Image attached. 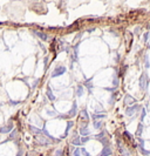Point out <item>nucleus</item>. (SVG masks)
<instances>
[{
    "label": "nucleus",
    "mask_w": 150,
    "mask_h": 156,
    "mask_svg": "<svg viewBox=\"0 0 150 156\" xmlns=\"http://www.w3.org/2000/svg\"><path fill=\"white\" fill-rule=\"evenodd\" d=\"M8 130H11V127H4L1 129V133H8Z\"/></svg>",
    "instance_id": "obj_4"
},
{
    "label": "nucleus",
    "mask_w": 150,
    "mask_h": 156,
    "mask_svg": "<svg viewBox=\"0 0 150 156\" xmlns=\"http://www.w3.org/2000/svg\"><path fill=\"white\" fill-rule=\"evenodd\" d=\"M110 154H111V150L109 149V148H104L101 153V156H109Z\"/></svg>",
    "instance_id": "obj_2"
},
{
    "label": "nucleus",
    "mask_w": 150,
    "mask_h": 156,
    "mask_svg": "<svg viewBox=\"0 0 150 156\" xmlns=\"http://www.w3.org/2000/svg\"><path fill=\"white\" fill-rule=\"evenodd\" d=\"M94 126H95V128H99V127H101V123H100V122H95Z\"/></svg>",
    "instance_id": "obj_9"
},
{
    "label": "nucleus",
    "mask_w": 150,
    "mask_h": 156,
    "mask_svg": "<svg viewBox=\"0 0 150 156\" xmlns=\"http://www.w3.org/2000/svg\"><path fill=\"white\" fill-rule=\"evenodd\" d=\"M55 155H56V156H62V155H63V150H61V149H59V150H56V153H55Z\"/></svg>",
    "instance_id": "obj_5"
},
{
    "label": "nucleus",
    "mask_w": 150,
    "mask_h": 156,
    "mask_svg": "<svg viewBox=\"0 0 150 156\" xmlns=\"http://www.w3.org/2000/svg\"><path fill=\"white\" fill-rule=\"evenodd\" d=\"M81 152H82V154H83L84 156H89V154H88V153H87L84 149H81Z\"/></svg>",
    "instance_id": "obj_8"
},
{
    "label": "nucleus",
    "mask_w": 150,
    "mask_h": 156,
    "mask_svg": "<svg viewBox=\"0 0 150 156\" xmlns=\"http://www.w3.org/2000/svg\"><path fill=\"white\" fill-rule=\"evenodd\" d=\"M63 72H65V68H57L55 72H54L53 76H57V74H59V73H63Z\"/></svg>",
    "instance_id": "obj_3"
},
{
    "label": "nucleus",
    "mask_w": 150,
    "mask_h": 156,
    "mask_svg": "<svg viewBox=\"0 0 150 156\" xmlns=\"http://www.w3.org/2000/svg\"><path fill=\"white\" fill-rule=\"evenodd\" d=\"M35 137H36L38 142H39V143H41V144H48V143H49L48 139H47L46 136H44V135H41V134H38Z\"/></svg>",
    "instance_id": "obj_1"
},
{
    "label": "nucleus",
    "mask_w": 150,
    "mask_h": 156,
    "mask_svg": "<svg viewBox=\"0 0 150 156\" xmlns=\"http://www.w3.org/2000/svg\"><path fill=\"white\" fill-rule=\"evenodd\" d=\"M74 155H75V156H81V153H80V149L75 150V152H74Z\"/></svg>",
    "instance_id": "obj_6"
},
{
    "label": "nucleus",
    "mask_w": 150,
    "mask_h": 156,
    "mask_svg": "<svg viewBox=\"0 0 150 156\" xmlns=\"http://www.w3.org/2000/svg\"><path fill=\"white\" fill-rule=\"evenodd\" d=\"M81 134L82 135H87V134H88V132H87V129H84V128H83V129H81Z\"/></svg>",
    "instance_id": "obj_7"
}]
</instances>
